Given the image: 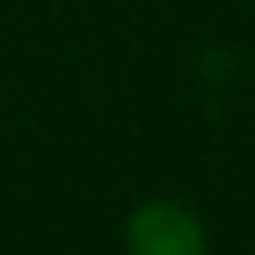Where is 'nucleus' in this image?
Here are the masks:
<instances>
[{
  "label": "nucleus",
  "mask_w": 255,
  "mask_h": 255,
  "mask_svg": "<svg viewBox=\"0 0 255 255\" xmlns=\"http://www.w3.org/2000/svg\"><path fill=\"white\" fill-rule=\"evenodd\" d=\"M128 255H208L203 218L180 199H146L123 222Z\"/></svg>",
  "instance_id": "nucleus-1"
}]
</instances>
